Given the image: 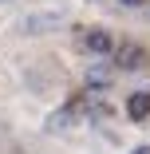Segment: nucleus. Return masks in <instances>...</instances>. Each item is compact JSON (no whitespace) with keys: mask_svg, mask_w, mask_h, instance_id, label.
Listing matches in <instances>:
<instances>
[{"mask_svg":"<svg viewBox=\"0 0 150 154\" xmlns=\"http://www.w3.org/2000/svg\"><path fill=\"white\" fill-rule=\"evenodd\" d=\"M63 28V12L59 8H36V12H24L20 16V32L24 36H47Z\"/></svg>","mask_w":150,"mask_h":154,"instance_id":"obj_1","label":"nucleus"},{"mask_svg":"<svg viewBox=\"0 0 150 154\" xmlns=\"http://www.w3.org/2000/svg\"><path fill=\"white\" fill-rule=\"evenodd\" d=\"M115 67H123V71H142V67H146V51H142L138 44L115 48Z\"/></svg>","mask_w":150,"mask_h":154,"instance_id":"obj_2","label":"nucleus"},{"mask_svg":"<svg viewBox=\"0 0 150 154\" xmlns=\"http://www.w3.org/2000/svg\"><path fill=\"white\" fill-rule=\"evenodd\" d=\"M87 48H91L95 55H107V51H115V40L103 32V28H95V32H87Z\"/></svg>","mask_w":150,"mask_h":154,"instance_id":"obj_3","label":"nucleus"},{"mask_svg":"<svg viewBox=\"0 0 150 154\" xmlns=\"http://www.w3.org/2000/svg\"><path fill=\"white\" fill-rule=\"evenodd\" d=\"M127 111H130V119H146V115H150V91H138V95H130Z\"/></svg>","mask_w":150,"mask_h":154,"instance_id":"obj_4","label":"nucleus"},{"mask_svg":"<svg viewBox=\"0 0 150 154\" xmlns=\"http://www.w3.org/2000/svg\"><path fill=\"white\" fill-rule=\"evenodd\" d=\"M87 87H111V71L107 67H91V71H87Z\"/></svg>","mask_w":150,"mask_h":154,"instance_id":"obj_5","label":"nucleus"},{"mask_svg":"<svg viewBox=\"0 0 150 154\" xmlns=\"http://www.w3.org/2000/svg\"><path fill=\"white\" fill-rule=\"evenodd\" d=\"M118 4H127V8H138V4H142V0H118Z\"/></svg>","mask_w":150,"mask_h":154,"instance_id":"obj_6","label":"nucleus"},{"mask_svg":"<svg viewBox=\"0 0 150 154\" xmlns=\"http://www.w3.org/2000/svg\"><path fill=\"white\" fill-rule=\"evenodd\" d=\"M130 154H150V146H134V150H130Z\"/></svg>","mask_w":150,"mask_h":154,"instance_id":"obj_7","label":"nucleus"},{"mask_svg":"<svg viewBox=\"0 0 150 154\" xmlns=\"http://www.w3.org/2000/svg\"><path fill=\"white\" fill-rule=\"evenodd\" d=\"M0 4H4V0H0Z\"/></svg>","mask_w":150,"mask_h":154,"instance_id":"obj_8","label":"nucleus"}]
</instances>
